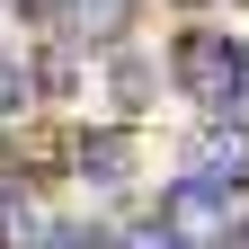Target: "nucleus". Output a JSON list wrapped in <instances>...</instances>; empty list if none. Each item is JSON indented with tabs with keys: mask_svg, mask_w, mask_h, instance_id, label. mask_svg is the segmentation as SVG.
<instances>
[{
	"mask_svg": "<svg viewBox=\"0 0 249 249\" xmlns=\"http://www.w3.org/2000/svg\"><path fill=\"white\" fill-rule=\"evenodd\" d=\"M27 98H36V71H27L18 53H0V124H9V116H18Z\"/></svg>",
	"mask_w": 249,
	"mask_h": 249,
	"instance_id": "7",
	"label": "nucleus"
},
{
	"mask_svg": "<svg viewBox=\"0 0 249 249\" xmlns=\"http://www.w3.org/2000/svg\"><path fill=\"white\" fill-rule=\"evenodd\" d=\"M249 178V124H205L196 151H187V187H213V196H231Z\"/></svg>",
	"mask_w": 249,
	"mask_h": 249,
	"instance_id": "3",
	"label": "nucleus"
},
{
	"mask_svg": "<svg viewBox=\"0 0 249 249\" xmlns=\"http://www.w3.org/2000/svg\"><path fill=\"white\" fill-rule=\"evenodd\" d=\"M107 249H178V240H169V231H160V223H134V231H116V240H107Z\"/></svg>",
	"mask_w": 249,
	"mask_h": 249,
	"instance_id": "9",
	"label": "nucleus"
},
{
	"mask_svg": "<svg viewBox=\"0 0 249 249\" xmlns=\"http://www.w3.org/2000/svg\"><path fill=\"white\" fill-rule=\"evenodd\" d=\"M240 240H249V231H240Z\"/></svg>",
	"mask_w": 249,
	"mask_h": 249,
	"instance_id": "11",
	"label": "nucleus"
},
{
	"mask_svg": "<svg viewBox=\"0 0 249 249\" xmlns=\"http://www.w3.org/2000/svg\"><path fill=\"white\" fill-rule=\"evenodd\" d=\"M36 249H107V231H98V223H53Z\"/></svg>",
	"mask_w": 249,
	"mask_h": 249,
	"instance_id": "8",
	"label": "nucleus"
},
{
	"mask_svg": "<svg viewBox=\"0 0 249 249\" xmlns=\"http://www.w3.org/2000/svg\"><path fill=\"white\" fill-rule=\"evenodd\" d=\"M151 223H160L178 249H223L231 240V196H213V187H169V196H160V213H151Z\"/></svg>",
	"mask_w": 249,
	"mask_h": 249,
	"instance_id": "2",
	"label": "nucleus"
},
{
	"mask_svg": "<svg viewBox=\"0 0 249 249\" xmlns=\"http://www.w3.org/2000/svg\"><path fill=\"white\" fill-rule=\"evenodd\" d=\"M240 71H249V53H240Z\"/></svg>",
	"mask_w": 249,
	"mask_h": 249,
	"instance_id": "10",
	"label": "nucleus"
},
{
	"mask_svg": "<svg viewBox=\"0 0 249 249\" xmlns=\"http://www.w3.org/2000/svg\"><path fill=\"white\" fill-rule=\"evenodd\" d=\"M71 160H80V178L124 187V169H134V142H124V134H80V142H71Z\"/></svg>",
	"mask_w": 249,
	"mask_h": 249,
	"instance_id": "5",
	"label": "nucleus"
},
{
	"mask_svg": "<svg viewBox=\"0 0 249 249\" xmlns=\"http://www.w3.org/2000/svg\"><path fill=\"white\" fill-rule=\"evenodd\" d=\"M134 0H62V36L71 45H124Z\"/></svg>",
	"mask_w": 249,
	"mask_h": 249,
	"instance_id": "4",
	"label": "nucleus"
},
{
	"mask_svg": "<svg viewBox=\"0 0 249 249\" xmlns=\"http://www.w3.org/2000/svg\"><path fill=\"white\" fill-rule=\"evenodd\" d=\"M45 240V213L27 205V187H0V249H36Z\"/></svg>",
	"mask_w": 249,
	"mask_h": 249,
	"instance_id": "6",
	"label": "nucleus"
},
{
	"mask_svg": "<svg viewBox=\"0 0 249 249\" xmlns=\"http://www.w3.org/2000/svg\"><path fill=\"white\" fill-rule=\"evenodd\" d=\"M178 89L205 107V124H231V107L249 98V71H240V45L196 27V36H178Z\"/></svg>",
	"mask_w": 249,
	"mask_h": 249,
	"instance_id": "1",
	"label": "nucleus"
}]
</instances>
